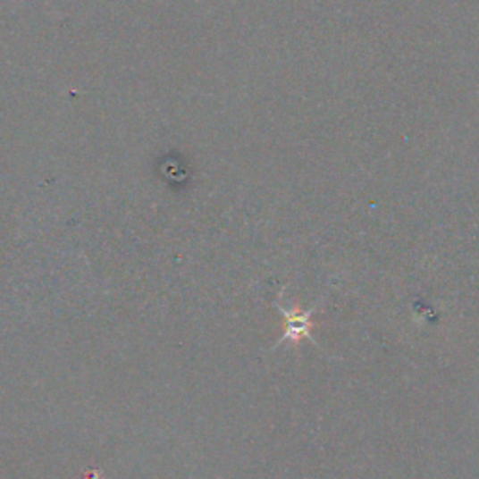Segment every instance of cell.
Masks as SVG:
<instances>
[{
    "label": "cell",
    "mask_w": 479,
    "mask_h": 479,
    "mask_svg": "<svg viewBox=\"0 0 479 479\" xmlns=\"http://www.w3.org/2000/svg\"><path fill=\"white\" fill-rule=\"evenodd\" d=\"M277 309L282 311L287 318V332L283 335L282 341H277V345H283L287 341H299L302 337H307L313 341L311 337V315L315 313V309H309L306 313H299L296 309H289V306L283 304V298L282 294H279V299H277Z\"/></svg>",
    "instance_id": "6da1fadb"
}]
</instances>
